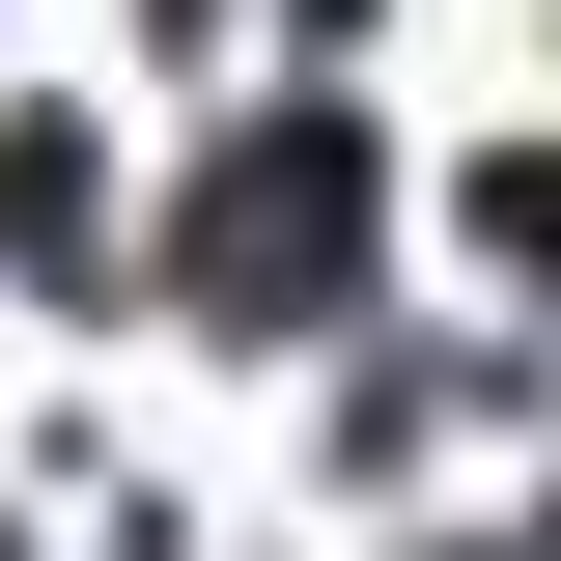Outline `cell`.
Here are the masks:
<instances>
[{"instance_id": "obj_1", "label": "cell", "mask_w": 561, "mask_h": 561, "mask_svg": "<svg viewBox=\"0 0 561 561\" xmlns=\"http://www.w3.org/2000/svg\"><path fill=\"white\" fill-rule=\"evenodd\" d=\"M169 309H197V337H309V309H365V113H337V84H280L197 197H169Z\"/></svg>"}, {"instance_id": "obj_2", "label": "cell", "mask_w": 561, "mask_h": 561, "mask_svg": "<svg viewBox=\"0 0 561 561\" xmlns=\"http://www.w3.org/2000/svg\"><path fill=\"white\" fill-rule=\"evenodd\" d=\"M0 253H28V280H113V169H84V113L0 140Z\"/></svg>"}]
</instances>
